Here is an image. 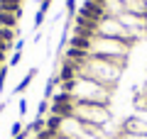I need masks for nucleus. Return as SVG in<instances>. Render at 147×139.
Instances as JSON below:
<instances>
[{
	"mask_svg": "<svg viewBox=\"0 0 147 139\" xmlns=\"http://www.w3.org/2000/svg\"><path fill=\"white\" fill-rule=\"evenodd\" d=\"M64 90L71 93V98L76 103H93V105H108L110 103V88H105L103 83L93 81L88 76H81V73L76 81L66 83Z\"/></svg>",
	"mask_w": 147,
	"mask_h": 139,
	"instance_id": "f257e3e1",
	"label": "nucleus"
},
{
	"mask_svg": "<svg viewBox=\"0 0 147 139\" xmlns=\"http://www.w3.org/2000/svg\"><path fill=\"white\" fill-rule=\"evenodd\" d=\"M120 68H123V66L108 61V59H100V56H96V54H91L88 61L81 66V76H88V78L103 83L105 88L113 90V86H115L118 78H120Z\"/></svg>",
	"mask_w": 147,
	"mask_h": 139,
	"instance_id": "f03ea898",
	"label": "nucleus"
},
{
	"mask_svg": "<svg viewBox=\"0 0 147 139\" xmlns=\"http://www.w3.org/2000/svg\"><path fill=\"white\" fill-rule=\"evenodd\" d=\"M74 117L79 120V122H84L88 129H98L100 124L108 122L110 112H108V105H93V103H76V108H74Z\"/></svg>",
	"mask_w": 147,
	"mask_h": 139,
	"instance_id": "7ed1b4c3",
	"label": "nucleus"
},
{
	"mask_svg": "<svg viewBox=\"0 0 147 139\" xmlns=\"http://www.w3.org/2000/svg\"><path fill=\"white\" fill-rule=\"evenodd\" d=\"M123 129L130 132V134H147V122L142 120V115H130L123 122Z\"/></svg>",
	"mask_w": 147,
	"mask_h": 139,
	"instance_id": "20e7f679",
	"label": "nucleus"
},
{
	"mask_svg": "<svg viewBox=\"0 0 147 139\" xmlns=\"http://www.w3.org/2000/svg\"><path fill=\"white\" fill-rule=\"evenodd\" d=\"M61 122H64V120L59 117V115H47V117H44V129H47V132H52V134H59Z\"/></svg>",
	"mask_w": 147,
	"mask_h": 139,
	"instance_id": "39448f33",
	"label": "nucleus"
},
{
	"mask_svg": "<svg viewBox=\"0 0 147 139\" xmlns=\"http://www.w3.org/2000/svg\"><path fill=\"white\" fill-rule=\"evenodd\" d=\"M34 76H37V66H32V68H30V71H27V76H25V78H22V81H20V83H17V88H15V93H17V95H20V93H22V90H27V88H30V83H32V81H34Z\"/></svg>",
	"mask_w": 147,
	"mask_h": 139,
	"instance_id": "423d86ee",
	"label": "nucleus"
},
{
	"mask_svg": "<svg viewBox=\"0 0 147 139\" xmlns=\"http://www.w3.org/2000/svg\"><path fill=\"white\" fill-rule=\"evenodd\" d=\"M49 110H52V108H49V100L44 98L42 103H39V108H37V117H39V120H44V117H47V112H49Z\"/></svg>",
	"mask_w": 147,
	"mask_h": 139,
	"instance_id": "0eeeda50",
	"label": "nucleus"
},
{
	"mask_svg": "<svg viewBox=\"0 0 147 139\" xmlns=\"http://www.w3.org/2000/svg\"><path fill=\"white\" fill-rule=\"evenodd\" d=\"M7 73H10V66H3L0 68V93H3V88H5V81H7Z\"/></svg>",
	"mask_w": 147,
	"mask_h": 139,
	"instance_id": "6e6552de",
	"label": "nucleus"
},
{
	"mask_svg": "<svg viewBox=\"0 0 147 139\" xmlns=\"http://www.w3.org/2000/svg\"><path fill=\"white\" fill-rule=\"evenodd\" d=\"M20 134H22V122H15V124L10 127V139H12V137H20Z\"/></svg>",
	"mask_w": 147,
	"mask_h": 139,
	"instance_id": "1a4fd4ad",
	"label": "nucleus"
},
{
	"mask_svg": "<svg viewBox=\"0 0 147 139\" xmlns=\"http://www.w3.org/2000/svg\"><path fill=\"white\" fill-rule=\"evenodd\" d=\"M120 139H147V134H130V132H125Z\"/></svg>",
	"mask_w": 147,
	"mask_h": 139,
	"instance_id": "9d476101",
	"label": "nucleus"
},
{
	"mask_svg": "<svg viewBox=\"0 0 147 139\" xmlns=\"http://www.w3.org/2000/svg\"><path fill=\"white\" fill-rule=\"evenodd\" d=\"M66 12H69V15L76 12V0H66Z\"/></svg>",
	"mask_w": 147,
	"mask_h": 139,
	"instance_id": "9b49d317",
	"label": "nucleus"
},
{
	"mask_svg": "<svg viewBox=\"0 0 147 139\" xmlns=\"http://www.w3.org/2000/svg\"><path fill=\"white\" fill-rule=\"evenodd\" d=\"M27 112V100H20V115Z\"/></svg>",
	"mask_w": 147,
	"mask_h": 139,
	"instance_id": "f8f14e48",
	"label": "nucleus"
},
{
	"mask_svg": "<svg viewBox=\"0 0 147 139\" xmlns=\"http://www.w3.org/2000/svg\"><path fill=\"white\" fill-rule=\"evenodd\" d=\"M57 139H66V137H61V134H59V137H57Z\"/></svg>",
	"mask_w": 147,
	"mask_h": 139,
	"instance_id": "ddd939ff",
	"label": "nucleus"
}]
</instances>
